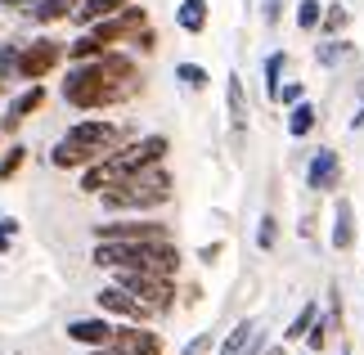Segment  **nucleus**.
<instances>
[{
	"mask_svg": "<svg viewBox=\"0 0 364 355\" xmlns=\"http://www.w3.org/2000/svg\"><path fill=\"white\" fill-rule=\"evenodd\" d=\"M139 90V73H135V63L126 59V54H100V59H86V63H77L73 73L63 77V99L73 108L81 112H90V108H113L122 104V99H131Z\"/></svg>",
	"mask_w": 364,
	"mask_h": 355,
	"instance_id": "obj_1",
	"label": "nucleus"
},
{
	"mask_svg": "<svg viewBox=\"0 0 364 355\" xmlns=\"http://www.w3.org/2000/svg\"><path fill=\"white\" fill-rule=\"evenodd\" d=\"M122 139H126V131H122L117 122L86 117V122H77L73 131H68L59 144H54L50 162L59 166V171H86V166L104 162L108 153H117V149H122Z\"/></svg>",
	"mask_w": 364,
	"mask_h": 355,
	"instance_id": "obj_2",
	"label": "nucleus"
},
{
	"mask_svg": "<svg viewBox=\"0 0 364 355\" xmlns=\"http://www.w3.org/2000/svg\"><path fill=\"white\" fill-rule=\"evenodd\" d=\"M162 158H166V135H144V139H135V144L108 153L104 162L86 166V176H81V189H86V194H104V189H113L117 180L144 171V166H158Z\"/></svg>",
	"mask_w": 364,
	"mask_h": 355,
	"instance_id": "obj_3",
	"label": "nucleus"
},
{
	"mask_svg": "<svg viewBox=\"0 0 364 355\" xmlns=\"http://www.w3.org/2000/svg\"><path fill=\"white\" fill-rule=\"evenodd\" d=\"M95 265L104 270H153V275H171L180 270V252L171 238L162 243H95Z\"/></svg>",
	"mask_w": 364,
	"mask_h": 355,
	"instance_id": "obj_4",
	"label": "nucleus"
},
{
	"mask_svg": "<svg viewBox=\"0 0 364 355\" xmlns=\"http://www.w3.org/2000/svg\"><path fill=\"white\" fill-rule=\"evenodd\" d=\"M100 198H104L108 211H144V207H162L166 198H171V176H166L162 162H158V166H144V171L117 180L113 189H104Z\"/></svg>",
	"mask_w": 364,
	"mask_h": 355,
	"instance_id": "obj_5",
	"label": "nucleus"
},
{
	"mask_svg": "<svg viewBox=\"0 0 364 355\" xmlns=\"http://www.w3.org/2000/svg\"><path fill=\"white\" fill-rule=\"evenodd\" d=\"M113 275H117L122 288H131L139 302L153 310V315H166V310H171V302H176L171 275H153V270H113Z\"/></svg>",
	"mask_w": 364,
	"mask_h": 355,
	"instance_id": "obj_6",
	"label": "nucleus"
},
{
	"mask_svg": "<svg viewBox=\"0 0 364 355\" xmlns=\"http://www.w3.org/2000/svg\"><path fill=\"white\" fill-rule=\"evenodd\" d=\"M63 54H68V46H63V41H54V36L23 41V50H18V77H23V81H41V77H50L54 68H59Z\"/></svg>",
	"mask_w": 364,
	"mask_h": 355,
	"instance_id": "obj_7",
	"label": "nucleus"
},
{
	"mask_svg": "<svg viewBox=\"0 0 364 355\" xmlns=\"http://www.w3.org/2000/svg\"><path fill=\"white\" fill-rule=\"evenodd\" d=\"M171 238L162 221H108L95 225V243H162Z\"/></svg>",
	"mask_w": 364,
	"mask_h": 355,
	"instance_id": "obj_8",
	"label": "nucleus"
},
{
	"mask_svg": "<svg viewBox=\"0 0 364 355\" xmlns=\"http://www.w3.org/2000/svg\"><path fill=\"white\" fill-rule=\"evenodd\" d=\"M95 355H162V337L144 324H126L104 346H95Z\"/></svg>",
	"mask_w": 364,
	"mask_h": 355,
	"instance_id": "obj_9",
	"label": "nucleus"
},
{
	"mask_svg": "<svg viewBox=\"0 0 364 355\" xmlns=\"http://www.w3.org/2000/svg\"><path fill=\"white\" fill-rule=\"evenodd\" d=\"M144 27H149V14L139 9V5H126L122 14H113V18H100L90 32L100 36L104 46H126V41H135Z\"/></svg>",
	"mask_w": 364,
	"mask_h": 355,
	"instance_id": "obj_10",
	"label": "nucleus"
},
{
	"mask_svg": "<svg viewBox=\"0 0 364 355\" xmlns=\"http://www.w3.org/2000/svg\"><path fill=\"white\" fill-rule=\"evenodd\" d=\"M95 302H100L104 315H122V319H131V324H139V319H149V315H153V310L139 302L131 288H122V283H108V288L95 297Z\"/></svg>",
	"mask_w": 364,
	"mask_h": 355,
	"instance_id": "obj_11",
	"label": "nucleus"
},
{
	"mask_svg": "<svg viewBox=\"0 0 364 355\" xmlns=\"http://www.w3.org/2000/svg\"><path fill=\"white\" fill-rule=\"evenodd\" d=\"M306 184H311V189H319V194L338 189V184H342V162H338V153H333V149H319L315 158H311V166H306Z\"/></svg>",
	"mask_w": 364,
	"mask_h": 355,
	"instance_id": "obj_12",
	"label": "nucleus"
},
{
	"mask_svg": "<svg viewBox=\"0 0 364 355\" xmlns=\"http://www.w3.org/2000/svg\"><path fill=\"white\" fill-rule=\"evenodd\" d=\"M46 104V86L41 81H32L23 95H14V104H9V112H5V122H0V131H18V122H27L32 112Z\"/></svg>",
	"mask_w": 364,
	"mask_h": 355,
	"instance_id": "obj_13",
	"label": "nucleus"
},
{
	"mask_svg": "<svg viewBox=\"0 0 364 355\" xmlns=\"http://www.w3.org/2000/svg\"><path fill=\"white\" fill-rule=\"evenodd\" d=\"M113 333H117V329H113L108 319H73V324H68V342L90 346V351H95V346H104Z\"/></svg>",
	"mask_w": 364,
	"mask_h": 355,
	"instance_id": "obj_14",
	"label": "nucleus"
},
{
	"mask_svg": "<svg viewBox=\"0 0 364 355\" xmlns=\"http://www.w3.org/2000/svg\"><path fill=\"white\" fill-rule=\"evenodd\" d=\"M126 5H135V0H81L77 14H73V23H77V27H95L100 18H113V14H122Z\"/></svg>",
	"mask_w": 364,
	"mask_h": 355,
	"instance_id": "obj_15",
	"label": "nucleus"
},
{
	"mask_svg": "<svg viewBox=\"0 0 364 355\" xmlns=\"http://www.w3.org/2000/svg\"><path fill=\"white\" fill-rule=\"evenodd\" d=\"M261 342V324L257 319H243V324H234V333L220 342V355H252Z\"/></svg>",
	"mask_w": 364,
	"mask_h": 355,
	"instance_id": "obj_16",
	"label": "nucleus"
},
{
	"mask_svg": "<svg viewBox=\"0 0 364 355\" xmlns=\"http://www.w3.org/2000/svg\"><path fill=\"white\" fill-rule=\"evenodd\" d=\"M338 225H333V248L338 252H351L355 243V207L346 203V198H338V216H333Z\"/></svg>",
	"mask_w": 364,
	"mask_h": 355,
	"instance_id": "obj_17",
	"label": "nucleus"
},
{
	"mask_svg": "<svg viewBox=\"0 0 364 355\" xmlns=\"http://www.w3.org/2000/svg\"><path fill=\"white\" fill-rule=\"evenodd\" d=\"M225 108H230V122H234V131H243L247 126V95H243V81L230 73L225 81Z\"/></svg>",
	"mask_w": 364,
	"mask_h": 355,
	"instance_id": "obj_18",
	"label": "nucleus"
},
{
	"mask_svg": "<svg viewBox=\"0 0 364 355\" xmlns=\"http://www.w3.org/2000/svg\"><path fill=\"white\" fill-rule=\"evenodd\" d=\"M176 23L185 27V32L198 36L203 27H207V0H180V9H176Z\"/></svg>",
	"mask_w": 364,
	"mask_h": 355,
	"instance_id": "obj_19",
	"label": "nucleus"
},
{
	"mask_svg": "<svg viewBox=\"0 0 364 355\" xmlns=\"http://www.w3.org/2000/svg\"><path fill=\"white\" fill-rule=\"evenodd\" d=\"M18 50H23V41H0V95L18 77Z\"/></svg>",
	"mask_w": 364,
	"mask_h": 355,
	"instance_id": "obj_20",
	"label": "nucleus"
},
{
	"mask_svg": "<svg viewBox=\"0 0 364 355\" xmlns=\"http://www.w3.org/2000/svg\"><path fill=\"white\" fill-rule=\"evenodd\" d=\"M100 54H108V46H104V41H100V36H95V32H81V36L73 41V46H68V59H73V63H86V59H100Z\"/></svg>",
	"mask_w": 364,
	"mask_h": 355,
	"instance_id": "obj_21",
	"label": "nucleus"
},
{
	"mask_svg": "<svg viewBox=\"0 0 364 355\" xmlns=\"http://www.w3.org/2000/svg\"><path fill=\"white\" fill-rule=\"evenodd\" d=\"M315 122H319V112H315V104H306V99H301V104H292V112H288V131L292 135H311L315 131Z\"/></svg>",
	"mask_w": 364,
	"mask_h": 355,
	"instance_id": "obj_22",
	"label": "nucleus"
},
{
	"mask_svg": "<svg viewBox=\"0 0 364 355\" xmlns=\"http://www.w3.org/2000/svg\"><path fill=\"white\" fill-rule=\"evenodd\" d=\"M68 14H77V0H41V5L32 9V18L36 23H59V18H68Z\"/></svg>",
	"mask_w": 364,
	"mask_h": 355,
	"instance_id": "obj_23",
	"label": "nucleus"
},
{
	"mask_svg": "<svg viewBox=\"0 0 364 355\" xmlns=\"http://www.w3.org/2000/svg\"><path fill=\"white\" fill-rule=\"evenodd\" d=\"M315 319H319V306H315V302H306V306L297 310V319L288 324L284 342H297V337H306V333H311V324H315Z\"/></svg>",
	"mask_w": 364,
	"mask_h": 355,
	"instance_id": "obj_24",
	"label": "nucleus"
},
{
	"mask_svg": "<svg viewBox=\"0 0 364 355\" xmlns=\"http://www.w3.org/2000/svg\"><path fill=\"white\" fill-rule=\"evenodd\" d=\"M351 54H355L351 41H328V46H319V50H315V59L324 63V68H338L342 59H351Z\"/></svg>",
	"mask_w": 364,
	"mask_h": 355,
	"instance_id": "obj_25",
	"label": "nucleus"
},
{
	"mask_svg": "<svg viewBox=\"0 0 364 355\" xmlns=\"http://www.w3.org/2000/svg\"><path fill=\"white\" fill-rule=\"evenodd\" d=\"M324 9L328 5H319V0H301V5H297V27H301V32H315V27L324 23Z\"/></svg>",
	"mask_w": 364,
	"mask_h": 355,
	"instance_id": "obj_26",
	"label": "nucleus"
},
{
	"mask_svg": "<svg viewBox=\"0 0 364 355\" xmlns=\"http://www.w3.org/2000/svg\"><path fill=\"white\" fill-rule=\"evenodd\" d=\"M284 63H288L284 50L265 59V95H270V99H279V90H284V86H279V73H284Z\"/></svg>",
	"mask_w": 364,
	"mask_h": 355,
	"instance_id": "obj_27",
	"label": "nucleus"
},
{
	"mask_svg": "<svg viewBox=\"0 0 364 355\" xmlns=\"http://www.w3.org/2000/svg\"><path fill=\"white\" fill-rule=\"evenodd\" d=\"M176 77L185 81L189 90H207V68H198V63H180V68H176Z\"/></svg>",
	"mask_w": 364,
	"mask_h": 355,
	"instance_id": "obj_28",
	"label": "nucleus"
},
{
	"mask_svg": "<svg viewBox=\"0 0 364 355\" xmlns=\"http://www.w3.org/2000/svg\"><path fill=\"white\" fill-rule=\"evenodd\" d=\"M23 162H27V149H23V144H14L5 158H0V180H14V171H18Z\"/></svg>",
	"mask_w": 364,
	"mask_h": 355,
	"instance_id": "obj_29",
	"label": "nucleus"
},
{
	"mask_svg": "<svg viewBox=\"0 0 364 355\" xmlns=\"http://www.w3.org/2000/svg\"><path fill=\"white\" fill-rule=\"evenodd\" d=\"M324 346H328V319H315L311 333H306V351L315 355V351H324Z\"/></svg>",
	"mask_w": 364,
	"mask_h": 355,
	"instance_id": "obj_30",
	"label": "nucleus"
},
{
	"mask_svg": "<svg viewBox=\"0 0 364 355\" xmlns=\"http://www.w3.org/2000/svg\"><path fill=\"white\" fill-rule=\"evenodd\" d=\"M274 238H279V221H274V216H261V230H257V248H261V252H270V248H274Z\"/></svg>",
	"mask_w": 364,
	"mask_h": 355,
	"instance_id": "obj_31",
	"label": "nucleus"
},
{
	"mask_svg": "<svg viewBox=\"0 0 364 355\" xmlns=\"http://www.w3.org/2000/svg\"><path fill=\"white\" fill-rule=\"evenodd\" d=\"M346 18H351V14H346V5H328V9H324V23H319V27H324V32H342Z\"/></svg>",
	"mask_w": 364,
	"mask_h": 355,
	"instance_id": "obj_32",
	"label": "nucleus"
},
{
	"mask_svg": "<svg viewBox=\"0 0 364 355\" xmlns=\"http://www.w3.org/2000/svg\"><path fill=\"white\" fill-rule=\"evenodd\" d=\"M14 234H18V221H14V216H5V221H0V252H9Z\"/></svg>",
	"mask_w": 364,
	"mask_h": 355,
	"instance_id": "obj_33",
	"label": "nucleus"
},
{
	"mask_svg": "<svg viewBox=\"0 0 364 355\" xmlns=\"http://www.w3.org/2000/svg\"><path fill=\"white\" fill-rule=\"evenodd\" d=\"M284 5H288V0H265V9H261L265 14V27H274L279 18H284Z\"/></svg>",
	"mask_w": 364,
	"mask_h": 355,
	"instance_id": "obj_34",
	"label": "nucleus"
},
{
	"mask_svg": "<svg viewBox=\"0 0 364 355\" xmlns=\"http://www.w3.org/2000/svg\"><path fill=\"white\" fill-rule=\"evenodd\" d=\"M207 351H212V333H198V337H193V342L180 351V355H207Z\"/></svg>",
	"mask_w": 364,
	"mask_h": 355,
	"instance_id": "obj_35",
	"label": "nucleus"
},
{
	"mask_svg": "<svg viewBox=\"0 0 364 355\" xmlns=\"http://www.w3.org/2000/svg\"><path fill=\"white\" fill-rule=\"evenodd\" d=\"M279 104H288V108H292V104H301V81H288V86L279 90Z\"/></svg>",
	"mask_w": 364,
	"mask_h": 355,
	"instance_id": "obj_36",
	"label": "nucleus"
},
{
	"mask_svg": "<svg viewBox=\"0 0 364 355\" xmlns=\"http://www.w3.org/2000/svg\"><path fill=\"white\" fill-rule=\"evenodd\" d=\"M135 46H139V50H158V36H153V32H149V27H144V32H139V36H135Z\"/></svg>",
	"mask_w": 364,
	"mask_h": 355,
	"instance_id": "obj_37",
	"label": "nucleus"
},
{
	"mask_svg": "<svg viewBox=\"0 0 364 355\" xmlns=\"http://www.w3.org/2000/svg\"><path fill=\"white\" fill-rule=\"evenodd\" d=\"M0 5H5V9H27V14H32L41 0H0Z\"/></svg>",
	"mask_w": 364,
	"mask_h": 355,
	"instance_id": "obj_38",
	"label": "nucleus"
},
{
	"mask_svg": "<svg viewBox=\"0 0 364 355\" xmlns=\"http://www.w3.org/2000/svg\"><path fill=\"white\" fill-rule=\"evenodd\" d=\"M198 257H203V261H207V265H212V261H216V257H220V243H207V248H203V252H198Z\"/></svg>",
	"mask_w": 364,
	"mask_h": 355,
	"instance_id": "obj_39",
	"label": "nucleus"
},
{
	"mask_svg": "<svg viewBox=\"0 0 364 355\" xmlns=\"http://www.w3.org/2000/svg\"><path fill=\"white\" fill-rule=\"evenodd\" d=\"M351 126H364V108H360V112H355V122H351Z\"/></svg>",
	"mask_w": 364,
	"mask_h": 355,
	"instance_id": "obj_40",
	"label": "nucleus"
},
{
	"mask_svg": "<svg viewBox=\"0 0 364 355\" xmlns=\"http://www.w3.org/2000/svg\"><path fill=\"white\" fill-rule=\"evenodd\" d=\"M265 355H284V346H270V351H265Z\"/></svg>",
	"mask_w": 364,
	"mask_h": 355,
	"instance_id": "obj_41",
	"label": "nucleus"
},
{
	"mask_svg": "<svg viewBox=\"0 0 364 355\" xmlns=\"http://www.w3.org/2000/svg\"><path fill=\"white\" fill-rule=\"evenodd\" d=\"M346 355H355V351H346Z\"/></svg>",
	"mask_w": 364,
	"mask_h": 355,
	"instance_id": "obj_42",
	"label": "nucleus"
}]
</instances>
